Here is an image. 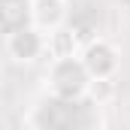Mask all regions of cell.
Returning a JSON list of instances; mask_svg holds the SVG:
<instances>
[{"label":"cell","instance_id":"obj_1","mask_svg":"<svg viewBox=\"0 0 130 130\" xmlns=\"http://www.w3.org/2000/svg\"><path fill=\"white\" fill-rule=\"evenodd\" d=\"M45 82H48V91H52L55 100L76 103V100L88 97L91 76L85 73V67H82L79 58H58V61H48Z\"/></svg>","mask_w":130,"mask_h":130},{"label":"cell","instance_id":"obj_5","mask_svg":"<svg viewBox=\"0 0 130 130\" xmlns=\"http://www.w3.org/2000/svg\"><path fill=\"white\" fill-rule=\"evenodd\" d=\"M30 24V0H0V36Z\"/></svg>","mask_w":130,"mask_h":130},{"label":"cell","instance_id":"obj_4","mask_svg":"<svg viewBox=\"0 0 130 130\" xmlns=\"http://www.w3.org/2000/svg\"><path fill=\"white\" fill-rule=\"evenodd\" d=\"M70 21V3L67 0H30V27L48 36L61 30Z\"/></svg>","mask_w":130,"mask_h":130},{"label":"cell","instance_id":"obj_3","mask_svg":"<svg viewBox=\"0 0 130 130\" xmlns=\"http://www.w3.org/2000/svg\"><path fill=\"white\" fill-rule=\"evenodd\" d=\"M3 45H6V55L15 64H33V61L45 58V36L30 24L9 33V36H3Z\"/></svg>","mask_w":130,"mask_h":130},{"label":"cell","instance_id":"obj_7","mask_svg":"<svg viewBox=\"0 0 130 130\" xmlns=\"http://www.w3.org/2000/svg\"><path fill=\"white\" fill-rule=\"evenodd\" d=\"M112 94H115V79H91L88 97H94L97 103H106Z\"/></svg>","mask_w":130,"mask_h":130},{"label":"cell","instance_id":"obj_6","mask_svg":"<svg viewBox=\"0 0 130 130\" xmlns=\"http://www.w3.org/2000/svg\"><path fill=\"white\" fill-rule=\"evenodd\" d=\"M45 55L52 61L58 58H79V39H76V30L73 27H61V30L48 33L45 36Z\"/></svg>","mask_w":130,"mask_h":130},{"label":"cell","instance_id":"obj_2","mask_svg":"<svg viewBox=\"0 0 130 130\" xmlns=\"http://www.w3.org/2000/svg\"><path fill=\"white\" fill-rule=\"evenodd\" d=\"M79 61H82L85 73H88L91 79H115L118 70H121V55H118V48H115L109 39H103V36L88 39V42L82 45Z\"/></svg>","mask_w":130,"mask_h":130}]
</instances>
